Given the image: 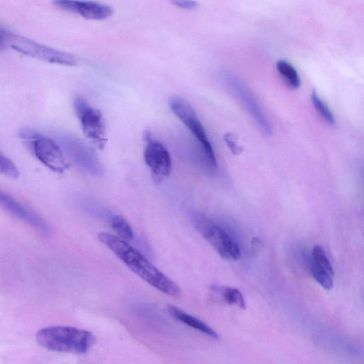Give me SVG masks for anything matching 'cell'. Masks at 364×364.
Returning a JSON list of instances; mask_svg holds the SVG:
<instances>
[{"label":"cell","instance_id":"1","mask_svg":"<svg viewBox=\"0 0 364 364\" xmlns=\"http://www.w3.org/2000/svg\"><path fill=\"white\" fill-rule=\"evenodd\" d=\"M97 237L128 268L149 284L170 296H180L178 286L127 242L106 232L98 233Z\"/></svg>","mask_w":364,"mask_h":364},{"label":"cell","instance_id":"2","mask_svg":"<svg viewBox=\"0 0 364 364\" xmlns=\"http://www.w3.org/2000/svg\"><path fill=\"white\" fill-rule=\"evenodd\" d=\"M36 338L38 343L47 350L73 353H85L95 342V337L91 332L63 326L41 328Z\"/></svg>","mask_w":364,"mask_h":364},{"label":"cell","instance_id":"3","mask_svg":"<svg viewBox=\"0 0 364 364\" xmlns=\"http://www.w3.org/2000/svg\"><path fill=\"white\" fill-rule=\"evenodd\" d=\"M191 220L196 230L220 257L230 261L240 259L238 245L222 228L200 213H193Z\"/></svg>","mask_w":364,"mask_h":364},{"label":"cell","instance_id":"4","mask_svg":"<svg viewBox=\"0 0 364 364\" xmlns=\"http://www.w3.org/2000/svg\"><path fill=\"white\" fill-rule=\"evenodd\" d=\"M168 104L173 113L192 132L201 144L209 165L213 168L216 167L217 161L213 149L193 106L186 100L178 96L171 97Z\"/></svg>","mask_w":364,"mask_h":364},{"label":"cell","instance_id":"5","mask_svg":"<svg viewBox=\"0 0 364 364\" xmlns=\"http://www.w3.org/2000/svg\"><path fill=\"white\" fill-rule=\"evenodd\" d=\"M21 136L28 140L35 156L49 169L62 173L69 167L61 147L51 138L31 130L22 131Z\"/></svg>","mask_w":364,"mask_h":364},{"label":"cell","instance_id":"6","mask_svg":"<svg viewBox=\"0 0 364 364\" xmlns=\"http://www.w3.org/2000/svg\"><path fill=\"white\" fill-rule=\"evenodd\" d=\"M8 45L24 55L45 62L68 66L77 63L73 55L42 45L20 35L9 33Z\"/></svg>","mask_w":364,"mask_h":364},{"label":"cell","instance_id":"7","mask_svg":"<svg viewBox=\"0 0 364 364\" xmlns=\"http://www.w3.org/2000/svg\"><path fill=\"white\" fill-rule=\"evenodd\" d=\"M73 107L84 135L98 149H102L107 137L105 121L100 110L80 96L75 97Z\"/></svg>","mask_w":364,"mask_h":364},{"label":"cell","instance_id":"8","mask_svg":"<svg viewBox=\"0 0 364 364\" xmlns=\"http://www.w3.org/2000/svg\"><path fill=\"white\" fill-rule=\"evenodd\" d=\"M223 77L225 84L245 106L262 132L267 135H270L272 133V126L250 90L240 79L229 72L223 73Z\"/></svg>","mask_w":364,"mask_h":364},{"label":"cell","instance_id":"9","mask_svg":"<svg viewBox=\"0 0 364 364\" xmlns=\"http://www.w3.org/2000/svg\"><path fill=\"white\" fill-rule=\"evenodd\" d=\"M146 146L144 161L156 179L168 177L171 171V159L166 147L151 137L149 132L144 133Z\"/></svg>","mask_w":364,"mask_h":364},{"label":"cell","instance_id":"10","mask_svg":"<svg viewBox=\"0 0 364 364\" xmlns=\"http://www.w3.org/2000/svg\"><path fill=\"white\" fill-rule=\"evenodd\" d=\"M0 208L18 220L24 222L36 231L43 235L48 234V226L41 217L1 189H0Z\"/></svg>","mask_w":364,"mask_h":364},{"label":"cell","instance_id":"11","mask_svg":"<svg viewBox=\"0 0 364 364\" xmlns=\"http://www.w3.org/2000/svg\"><path fill=\"white\" fill-rule=\"evenodd\" d=\"M60 146L77 166L91 169L100 167L95 153L83 141L69 136H60Z\"/></svg>","mask_w":364,"mask_h":364},{"label":"cell","instance_id":"12","mask_svg":"<svg viewBox=\"0 0 364 364\" xmlns=\"http://www.w3.org/2000/svg\"><path fill=\"white\" fill-rule=\"evenodd\" d=\"M54 3L63 9L90 20H104L111 16L114 12L111 6L95 1L58 0Z\"/></svg>","mask_w":364,"mask_h":364},{"label":"cell","instance_id":"13","mask_svg":"<svg viewBox=\"0 0 364 364\" xmlns=\"http://www.w3.org/2000/svg\"><path fill=\"white\" fill-rule=\"evenodd\" d=\"M310 271L316 282L323 289H332L334 283L333 269L325 250L319 245L312 249Z\"/></svg>","mask_w":364,"mask_h":364},{"label":"cell","instance_id":"14","mask_svg":"<svg viewBox=\"0 0 364 364\" xmlns=\"http://www.w3.org/2000/svg\"><path fill=\"white\" fill-rule=\"evenodd\" d=\"M169 314L176 319L186 323V325L192 327L193 328L199 331L201 333L207 335L215 339L219 338V335L212 328L208 326L206 323L199 320L198 318L184 312L181 309L174 306H168Z\"/></svg>","mask_w":364,"mask_h":364},{"label":"cell","instance_id":"15","mask_svg":"<svg viewBox=\"0 0 364 364\" xmlns=\"http://www.w3.org/2000/svg\"><path fill=\"white\" fill-rule=\"evenodd\" d=\"M211 289L218 294L226 304L236 305L242 309H245V299L237 289L215 284L211 287Z\"/></svg>","mask_w":364,"mask_h":364},{"label":"cell","instance_id":"16","mask_svg":"<svg viewBox=\"0 0 364 364\" xmlns=\"http://www.w3.org/2000/svg\"><path fill=\"white\" fill-rule=\"evenodd\" d=\"M276 68L289 87L297 89L300 87L301 80L299 75L295 68L289 62L280 60L277 62Z\"/></svg>","mask_w":364,"mask_h":364},{"label":"cell","instance_id":"17","mask_svg":"<svg viewBox=\"0 0 364 364\" xmlns=\"http://www.w3.org/2000/svg\"><path fill=\"white\" fill-rule=\"evenodd\" d=\"M311 98L315 109L322 118L329 124L334 125L335 118L333 113L327 105L319 97L316 90H312Z\"/></svg>","mask_w":364,"mask_h":364},{"label":"cell","instance_id":"18","mask_svg":"<svg viewBox=\"0 0 364 364\" xmlns=\"http://www.w3.org/2000/svg\"><path fill=\"white\" fill-rule=\"evenodd\" d=\"M112 227L121 239L129 241L133 237V231L127 220L121 215H116L112 220Z\"/></svg>","mask_w":364,"mask_h":364},{"label":"cell","instance_id":"19","mask_svg":"<svg viewBox=\"0 0 364 364\" xmlns=\"http://www.w3.org/2000/svg\"><path fill=\"white\" fill-rule=\"evenodd\" d=\"M0 174L16 178L19 171L14 162L0 151Z\"/></svg>","mask_w":364,"mask_h":364},{"label":"cell","instance_id":"20","mask_svg":"<svg viewBox=\"0 0 364 364\" xmlns=\"http://www.w3.org/2000/svg\"><path fill=\"white\" fill-rule=\"evenodd\" d=\"M223 139L234 155H239L243 150L242 146L237 144L235 136L232 133H226Z\"/></svg>","mask_w":364,"mask_h":364},{"label":"cell","instance_id":"21","mask_svg":"<svg viewBox=\"0 0 364 364\" xmlns=\"http://www.w3.org/2000/svg\"><path fill=\"white\" fill-rule=\"evenodd\" d=\"M173 4L176 6L184 9H195L198 5L196 1L188 0H176L173 1Z\"/></svg>","mask_w":364,"mask_h":364},{"label":"cell","instance_id":"22","mask_svg":"<svg viewBox=\"0 0 364 364\" xmlns=\"http://www.w3.org/2000/svg\"><path fill=\"white\" fill-rule=\"evenodd\" d=\"M8 32L0 28V49L4 48L6 45H8Z\"/></svg>","mask_w":364,"mask_h":364}]
</instances>
